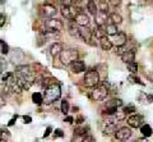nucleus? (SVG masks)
Wrapping results in <instances>:
<instances>
[{
	"instance_id": "obj_25",
	"label": "nucleus",
	"mask_w": 153,
	"mask_h": 142,
	"mask_svg": "<svg viewBox=\"0 0 153 142\" xmlns=\"http://www.w3.org/2000/svg\"><path fill=\"white\" fill-rule=\"evenodd\" d=\"M119 110H117V108L116 106H112V105H108L107 104V108L105 109V114H107V115H115L117 113Z\"/></svg>"
},
{
	"instance_id": "obj_4",
	"label": "nucleus",
	"mask_w": 153,
	"mask_h": 142,
	"mask_svg": "<svg viewBox=\"0 0 153 142\" xmlns=\"http://www.w3.org/2000/svg\"><path fill=\"white\" fill-rule=\"evenodd\" d=\"M117 120L115 119V118H107V119H105L101 124V129L103 132L105 136H111L114 133H116L117 131Z\"/></svg>"
},
{
	"instance_id": "obj_43",
	"label": "nucleus",
	"mask_w": 153,
	"mask_h": 142,
	"mask_svg": "<svg viewBox=\"0 0 153 142\" xmlns=\"http://www.w3.org/2000/svg\"><path fill=\"white\" fill-rule=\"evenodd\" d=\"M16 120H17V117H14L13 119H12L10 122H9V126H13V124H14V122H16Z\"/></svg>"
},
{
	"instance_id": "obj_1",
	"label": "nucleus",
	"mask_w": 153,
	"mask_h": 142,
	"mask_svg": "<svg viewBox=\"0 0 153 142\" xmlns=\"http://www.w3.org/2000/svg\"><path fill=\"white\" fill-rule=\"evenodd\" d=\"M61 96V88L57 83H52L49 87L45 88L44 92V102L45 104H52L54 101L59 100Z\"/></svg>"
},
{
	"instance_id": "obj_39",
	"label": "nucleus",
	"mask_w": 153,
	"mask_h": 142,
	"mask_svg": "<svg viewBox=\"0 0 153 142\" xmlns=\"http://www.w3.org/2000/svg\"><path fill=\"white\" fill-rule=\"evenodd\" d=\"M50 132H51V127H47L46 132L44 133V137H45V138H46V137H49V136H50Z\"/></svg>"
},
{
	"instance_id": "obj_12",
	"label": "nucleus",
	"mask_w": 153,
	"mask_h": 142,
	"mask_svg": "<svg viewBox=\"0 0 153 142\" xmlns=\"http://www.w3.org/2000/svg\"><path fill=\"white\" fill-rule=\"evenodd\" d=\"M73 21H74L79 27H88V25H89V17H88L85 13L78 14V16H76Z\"/></svg>"
},
{
	"instance_id": "obj_33",
	"label": "nucleus",
	"mask_w": 153,
	"mask_h": 142,
	"mask_svg": "<svg viewBox=\"0 0 153 142\" xmlns=\"http://www.w3.org/2000/svg\"><path fill=\"white\" fill-rule=\"evenodd\" d=\"M108 3H110V5L114 7V8L121 5V0H108Z\"/></svg>"
},
{
	"instance_id": "obj_32",
	"label": "nucleus",
	"mask_w": 153,
	"mask_h": 142,
	"mask_svg": "<svg viewBox=\"0 0 153 142\" xmlns=\"http://www.w3.org/2000/svg\"><path fill=\"white\" fill-rule=\"evenodd\" d=\"M61 7H71L73 5V0H60Z\"/></svg>"
},
{
	"instance_id": "obj_40",
	"label": "nucleus",
	"mask_w": 153,
	"mask_h": 142,
	"mask_svg": "<svg viewBox=\"0 0 153 142\" xmlns=\"http://www.w3.org/2000/svg\"><path fill=\"white\" fill-rule=\"evenodd\" d=\"M4 105H5V99L0 95V106H4Z\"/></svg>"
},
{
	"instance_id": "obj_30",
	"label": "nucleus",
	"mask_w": 153,
	"mask_h": 142,
	"mask_svg": "<svg viewBox=\"0 0 153 142\" xmlns=\"http://www.w3.org/2000/svg\"><path fill=\"white\" fill-rule=\"evenodd\" d=\"M68 111H69V102L66 100H63L61 101V113L68 114Z\"/></svg>"
},
{
	"instance_id": "obj_10",
	"label": "nucleus",
	"mask_w": 153,
	"mask_h": 142,
	"mask_svg": "<svg viewBox=\"0 0 153 142\" xmlns=\"http://www.w3.org/2000/svg\"><path fill=\"white\" fill-rule=\"evenodd\" d=\"M68 31H69V34L73 37L80 40V27L76 25L74 21H69V23H68Z\"/></svg>"
},
{
	"instance_id": "obj_7",
	"label": "nucleus",
	"mask_w": 153,
	"mask_h": 142,
	"mask_svg": "<svg viewBox=\"0 0 153 142\" xmlns=\"http://www.w3.org/2000/svg\"><path fill=\"white\" fill-rule=\"evenodd\" d=\"M40 13H41V16L45 18H55L57 9L54 5H51V4H44V5L40 8Z\"/></svg>"
},
{
	"instance_id": "obj_17",
	"label": "nucleus",
	"mask_w": 153,
	"mask_h": 142,
	"mask_svg": "<svg viewBox=\"0 0 153 142\" xmlns=\"http://www.w3.org/2000/svg\"><path fill=\"white\" fill-rule=\"evenodd\" d=\"M63 50H64V45L61 44V42H55V44H52L50 47V54L52 56H56V55H60Z\"/></svg>"
},
{
	"instance_id": "obj_13",
	"label": "nucleus",
	"mask_w": 153,
	"mask_h": 142,
	"mask_svg": "<svg viewBox=\"0 0 153 142\" xmlns=\"http://www.w3.org/2000/svg\"><path fill=\"white\" fill-rule=\"evenodd\" d=\"M70 69L73 73H82L85 70V64L82 60H75L70 64Z\"/></svg>"
},
{
	"instance_id": "obj_15",
	"label": "nucleus",
	"mask_w": 153,
	"mask_h": 142,
	"mask_svg": "<svg viewBox=\"0 0 153 142\" xmlns=\"http://www.w3.org/2000/svg\"><path fill=\"white\" fill-rule=\"evenodd\" d=\"M80 40L84 42H91V40H92V30L89 27H80Z\"/></svg>"
},
{
	"instance_id": "obj_11",
	"label": "nucleus",
	"mask_w": 153,
	"mask_h": 142,
	"mask_svg": "<svg viewBox=\"0 0 153 142\" xmlns=\"http://www.w3.org/2000/svg\"><path fill=\"white\" fill-rule=\"evenodd\" d=\"M107 21H108L107 12L100 10L94 16V22H96V25H97V26H105V25H107Z\"/></svg>"
},
{
	"instance_id": "obj_26",
	"label": "nucleus",
	"mask_w": 153,
	"mask_h": 142,
	"mask_svg": "<svg viewBox=\"0 0 153 142\" xmlns=\"http://www.w3.org/2000/svg\"><path fill=\"white\" fill-rule=\"evenodd\" d=\"M97 5H98L100 10H102V12H107L108 10V4H107L106 0H98Z\"/></svg>"
},
{
	"instance_id": "obj_23",
	"label": "nucleus",
	"mask_w": 153,
	"mask_h": 142,
	"mask_svg": "<svg viewBox=\"0 0 153 142\" xmlns=\"http://www.w3.org/2000/svg\"><path fill=\"white\" fill-rule=\"evenodd\" d=\"M140 133L144 136V137H151L153 135V129H152V127L151 126H148V124H143L140 127Z\"/></svg>"
},
{
	"instance_id": "obj_5",
	"label": "nucleus",
	"mask_w": 153,
	"mask_h": 142,
	"mask_svg": "<svg viewBox=\"0 0 153 142\" xmlns=\"http://www.w3.org/2000/svg\"><path fill=\"white\" fill-rule=\"evenodd\" d=\"M83 81H84L85 86H88V87H96V86H98V84H100V74H98L97 70L89 69V70L85 72Z\"/></svg>"
},
{
	"instance_id": "obj_28",
	"label": "nucleus",
	"mask_w": 153,
	"mask_h": 142,
	"mask_svg": "<svg viewBox=\"0 0 153 142\" xmlns=\"http://www.w3.org/2000/svg\"><path fill=\"white\" fill-rule=\"evenodd\" d=\"M126 67H128V70L129 72H131V73H137L138 72V64L134 61V63H129L126 64Z\"/></svg>"
},
{
	"instance_id": "obj_37",
	"label": "nucleus",
	"mask_w": 153,
	"mask_h": 142,
	"mask_svg": "<svg viewBox=\"0 0 153 142\" xmlns=\"http://www.w3.org/2000/svg\"><path fill=\"white\" fill-rule=\"evenodd\" d=\"M23 120H25V123H27V124H30V123L32 122V118L30 115H25L23 117Z\"/></svg>"
},
{
	"instance_id": "obj_8",
	"label": "nucleus",
	"mask_w": 153,
	"mask_h": 142,
	"mask_svg": "<svg viewBox=\"0 0 153 142\" xmlns=\"http://www.w3.org/2000/svg\"><path fill=\"white\" fill-rule=\"evenodd\" d=\"M131 133L133 132H131L130 128H128V127H121L120 129L116 131V133H115V138H116L117 141H120V142H125L131 137Z\"/></svg>"
},
{
	"instance_id": "obj_3",
	"label": "nucleus",
	"mask_w": 153,
	"mask_h": 142,
	"mask_svg": "<svg viewBox=\"0 0 153 142\" xmlns=\"http://www.w3.org/2000/svg\"><path fill=\"white\" fill-rule=\"evenodd\" d=\"M59 58H60V61L64 65H70L73 61L78 60V50H76V49L63 50V51H61V54L59 55Z\"/></svg>"
},
{
	"instance_id": "obj_36",
	"label": "nucleus",
	"mask_w": 153,
	"mask_h": 142,
	"mask_svg": "<svg viewBox=\"0 0 153 142\" xmlns=\"http://www.w3.org/2000/svg\"><path fill=\"white\" fill-rule=\"evenodd\" d=\"M129 78H130V79H133V82H134V83H139V84H144V83H143V82H140V79H139V78H137V77H135V75H130V77H129Z\"/></svg>"
},
{
	"instance_id": "obj_24",
	"label": "nucleus",
	"mask_w": 153,
	"mask_h": 142,
	"mask_svg": "<svg viewBox=\"0 0 153 142\" xmlns=\"http://www.w3.org/2000/svg\"><path fill=\"white\" fill-rule=\"evenodd\" d=\"M32 101L37 104V105H41V104L44 102V95L41 92H35L32 95Z\"/></svg>"
},
{
	"instance_id": "obj_27",
	"label": "nucleus",
	"mask_w": 153,
	"mask_h": 142,
	"mask_svg": "<svg viewBox=\"0 0 153 142\" xmlns=\"http://www.w3.org/2000/svg\"><path fill=\"white\" fill-rule=\"evenodd\" d=\"M0 51H1L3 55H7L9 53V46H8V44L4 40L0 41Z\"/></svg>"
},
{
	"instance_id": "obj_18",
	"label": "nucleus",
	"mask_w": 153,
	"mask_h": 142,
	"mask_svg": "<svg viewBox=\"0 0 153 142\" xmlns=\"http://www.w3.org/2000/svg\"><path fill=\"white\" fill-rule=\"evenodd\" d=\"M105 32H106L107 36H116L119 32V28L116 25H111V23H107V25H105Z\"/></svg>"
},
{
	"instance_id": "obj_22",
	"label": "nucleus",
	"mask_w": 153,
	"mask_h": 142,
	"mask_svg": "<svg viewBox=\"0 0 153 142\" xmlns=\"http://www.w3.org/2000/svg\"><path fill=\"white\" fill-rule=\"evenodd\" d=\"M87 8H88V12L91 14H93V16H96L98 12H100V9H98V5H97V3L94 1V0H88V3H87Z\"/></svg>"
},
{
	"instance_id": "obj_42",
	"label": "nucleus",
	"mask_w": 153,
	"mask_h": 142,
	"mask_svg": "<svg viewBox=\"0 0 153 142\" xmlns=\"http://www.w3.org/2000/svg\"><path fill=\"white\" fill-rule=\"evenodd\" d=\"M134 142H148V140L147 138H138V140H135Z\"/></svg>"
},
{
	"instance_id": "obj_35",
	"label": "nucleus",
	"mask_w": 153,
	"mask_h": 142,
	"mask_svg": "<svg viewBox=\"0 0 153 142\" xmlns=\"http://www.w3.org/2000/svg\"><path fill=\"white\" fill-rule=\"evenodd\" d=\"M5 19H7L5 14H0V27H3L5 25Z\"/></svg>"
},
{
	"instance_id": "obj_34",
	"label": "nucleus",
	"mask_w": 153,
	"mask_h": 142,
	"mask_svg": "<svg viewBox=\"0 0 153 142\" xmlns=\"http://www.w3.org/2000/svg\"><path fill=\"white\" fill-rule=\"evenodd\" d=\"M82 142H94V138H93L92 136L87 135V136H84L83 138H82Z\"/></svg>"
},
{
	"instance_id": "obj_2",
	"label": "nucleus",
	"mask_w": 153,
	"mask_h": 142,
	"mask_svg": "<svg viewBox=\"0 0 153 142\" xmlns=\"http://www.w3.org/2000/svg\"><path fill=\"white\" fill-rule=\"evenodd\" d=\"M108 95V88L106 84H98V86L93 87V90L89 93V97L94 101H102L107 97Z\"/></svg>"
},
{
	"instance_id": "obj_31",
	"label": "nucleus",
	"mask_w": 153,
	"mask_h": 142,
	"mask_svg": "<svg viewBox=\"0 0 153 142\" xmlns=\"http://www.w3.org/2000/svg\"><path fill=\"white\" fill-rule=\"evenodd\" d=\"M123 111L125 113V114H133V113L135 111V106L134 105H128V106H125L123 109Z\"/></svg>"
},
{
	"instance_id": "obj_14",
	"label": "nucleus",
	"mask_w": 153,
	"mask_h": 142,
	"mask_svg": "<svg viewBox=\"0 0 153 142\" xmlns=\"http://www.w3.org/2000/svg\"><path fill=\"white\" fill-rule=\"evenodd\" d=\"M126 40H128V36L125 32H119V34L116 36H114V44L116 45L117 47H120V46H124L126 44Z\"/></svg>"
},
{
	"instance_id": "obj_21",
	"label": "nucleus",
	"mask_w": 153,
	"mask_h": 142,
	"mask_svg": "<svg viewBox=\"0 0 153 142\" xmlns=\"http://www.w3.org/2000/svg\"><path fill=\"white\" fill-rule=\"evenodd\" d=\"M138 101L142 104H149V102H153V96L146 92H140L139 96H138Z\"/></svg>"
},
{
	"instance_id": "obj_9",
	"label": "nucleus",
	"mask_w": 153,
	"mask_h": 142,
	"mask_svg": "<svg viewBox=\"0 0 153 142\" xmlns=\"http://www.w3.org/2000/svg\"><path fill=\"white\" fill-rule=\"evenodd\" d=\"M128 124L131 127V128H138V127L143 126V117L139 114H133L128 118Z\"/></svg>"
},
{
	"instance_id": "obj_6",
	"label": "nucleus",
	"mask_w": 153,
	"mask_h": 142,
	"mask_svg": "<svg viewBox=\"0 0 153 142\" xmlns=\"http://www.w3.org/2000/svg\"><path fill=\"white\" fill-rule=\"evenodd\" d=\"M44 25L46 27V30H50V31L60 32L63 30V22L57 19V18H46L44 21Z\"/></svg>"
},
{
	"instance_id": "obj_16",
	"label": "nucleus",
	"mask_w": 153,
	"mask_h": 142,
	"mask_svg": "<svg viewBox=\"0 0 153 142\" xmlns=\"http://www.w3.org/2000/svg\"><path fill=\"white\" fill-rule=\"evenodd\" d=\"M121 60L125 64L134 63V60H135V51H134V50H126L125 53L121 55Z\"/></svg>"
},
{
	"instance_id": "obj_19",
	"label": "nucleus",
	"mask_w": 153,
	"mask_h": 142,
	"mask_svg": "<svg viewBox=\"0 0 153 142\" xmlns=\"http://www.w3.org/2000/svg\"><path fill=\"white\" fill-rule=\"evenodd\" d=\"M100 46L101 49L105 50V51H110L112 49V41L107 39V36H103L100 39Z\"/></svg>"
},
{
	"instance_id": "obj_20",
	"label": "nucleus",
	"mask_w": 153,
	"mask_h": 142,
	"mask_svg": "<svg viewBox=\"0 0 153 142\" xmlns=\"http://www.w3.org/2000/svg\"><path fill=\"white\" fill-rule=\"evenodd\" d=\"M123 22V17L120 16L119 13H111L108 14V21L107 23H111V25H120V23Z\"/></svg>"
},
{
	"instance_id": "obj_41",
	"label": "nucleus",
	"mask_w": 153,
	"mask_h": 142,
	"mask_svg": "<svg viewBox=\"0 0 153 142\" xmlns=\"http://www.w3.org/2000/svg\"><path fill=\"white\" fill-rule=\"evenodd\" d=\"M65 122H68V123H73V122H74V119H73L71 117H66V118H65Z\"/></svg>"
},
{
	"instance_id": "obj_44",
	"label": "nucleus",
	"mask_w": 153,
	"mask_h": 142,
	"mask_svg": "<svg viewBox=\"0 0 153 142\" xmlns=\"http://www.w3.org/2000/svg\"><path fill=\"white\" fill-rule=\"evenodd\" d=\"M0 142H8L7 140H3V138H0Z\"/></svg>"
},
{
	"instance_id": "obj_38",
	"label": "nucleus",
	"mask_w": 153,
	"mask_h": 142,
	"mask_svg": "<svg viewBox=\"0 0 153 142\" xmlns=\"http://www.w3.org/2000/svg\"><path fill=\"white\" fill-rule=\"evenodd\" d=\"M64 136V133H63V131L61 129H56L55 131V137H63Z\"/></svg>"
},
{
	"instance_id": "obj_29",
	"label": "nucleus",
	"mask_w": 153,
	"mask_h": 142,
	"mask_svg": "<svg viewBox=\"0 0 153 142\" xmlns=\"http://www.w3.org/2000/svg\"><path fill=\"white\" fill-rule=\"evenodd\" d=\"M87 131H88V127H80V128H76L75 129V133L78 136H87Z\"/></svg>"
}]
</instances>
